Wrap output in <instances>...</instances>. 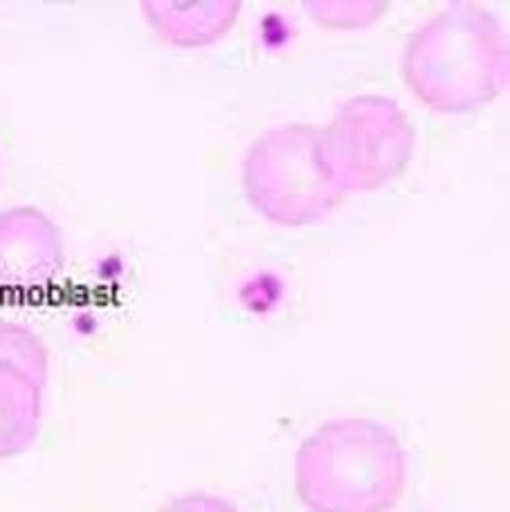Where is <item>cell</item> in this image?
<instances>
[{"mask_svg": "<svg viewBox=\"0 0 510 512\" xmlns=\"http://www.w3.org/2000/svg\"><path fill=\"white\" fill-rule=\"evenodd\" d=\"M400 75L409 93L432 113H475L508 86L506 27L477 3H450L409 34Z\"/></svg>", "mask_w": 510, "mask_h": 512, "instance_id": "obj_1", "label": "cell"}, {"mask_svg": "<svg viewBox=\"0 0 510 512\" xmlns=\"http://www.w3.org/2000/svg\"><path fill=\"white\" fill-rule=\"evenodd\" d=\"M407 477L400 438L371 418L326 420L295 454V492L308 512H391Z\"/></svg>", "mask_w": 510, "mask_h": 512, "instance_id": "obj_2", "label": "cell"}, {"mask_svg": "<svg viewBox=\"0 0 510 512\" xmlns=\"http://www.w3.org/2000/svg\"><path fill=\"white\" fill-rule=\"evenodd\" d=\"M414 151V124L385 95L344 99L315 135L317 164L342 198L387 187L409 167Z\"/></svg>", "mask_w": 510, "mask_h": 512, "instance_id": "obj_3", "label": "cell"}, {"mask_svg": "<svg viewBox=\"0 0 510 512\" xmlns=\"http://www.w3.org/2000/svg\"><path fill=\"white\" fill-rule=\"evenodd\" d=\"M315 135L317 126L311 124H281L263 131L245 151V198L268 223L286 230L311 227L329 218L344 200L317 164Z\"/></svg>", "mask_w": 510, "mask_h": 512, "instance_id": "obj_4", "label": "cell"}, {"mask_svg": "<svg viewBox=\"0 0 510 512\" xmlns=\"http://www.w3.org/2000/svg\"><path fill=\"white\" fill-rule=\"evenodd\" d=\"M48 346L30 326L0 319V461L16 459L41 432Z\"/></svg>", "mask_w": 510, "mask_h": 512, "instance_id": "obj_5", "label": "cell"}, {"mask_svg": "<svg viewBox=\"0 0 510 512\" xmlns=\"http://www.w3.org/2000/svg\"><path fill=\"white\" fill-rule=\"evenodd\" d=\"M66 265L59 227L36 207L0 214V295L30 297L48 290Z\"/></svg>", "mask_w": 510, "mask_h": 512, "instance_id": "obj_6", "label": "cell"}, {"mask_svg": "<svg viewBox=\"0 0 510 512\" xmlns=\"http://www.w3.org/2000/svg\"><path fill=\"white\" fill-rule=\"evenodd\" d=\"M142 16L153 34L171 48L194 50L214 45L232 32L241 16L236 0H205V3H142Z\"/></svg>", "mask_w": 510, "mask_h": 512, "instance_id": "obj_7", "label": "cell"}, {"mask_svg": "<svg viewBox=\"0 0 510 512\" xmlns=\"http://www.w3.org/2000/svg\"><path fill=\"white\" fill-rule=\"evenodd\" d=\"M304 7L324 30L355 32L378 23L389 5L376 0H315V3H304Z\"/></svg>", "mask_w": 510, "mask_h": 512, "instance_id": "obj_8", "label": "cell"}, {"mask_svg": "<svg viewBox=\"0 0 510 512\" xmlns=\"http://www.w3.org/2000/svg\"><path fill=\"white\" fill-rule=\"evenodd\" d=\"M160 512H241L232 501H227L221 495H212V492H185Z\"/></svg>", "mask_w": 510, "mask_h": 512, "instance_id": "obj_9", "label": "cell"}]
</instances>
